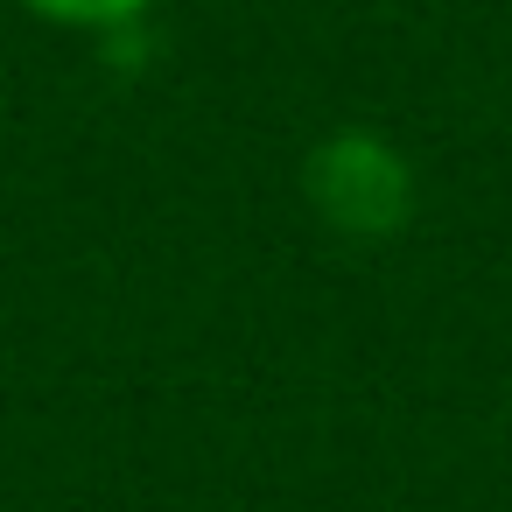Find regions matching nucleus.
Listing matches in <instances>:
<instances>
[{"label":"nucleus","mask_w":512,"mask_h":512,"mask_svg":"<svg viewBox=\"0 0 512 512\" xmlns=\"http://www.w3.org/2000/svg\"><path fill=\"white\" fill-rule=\"evenodd\" d=\"M302 190L316 204V218L344 239H393L414 211V169L393 141L365 134V127H344L330 134L309 169H302Z\"/></svg>","instance_id":"obj_1"},{"label":"nucleus","mask_w":512,"mask_h":512,"mask_svg":"<svg viewBox=\"0 0 512 512\" xmlns=\"http://www.w3.org/2000/svg\"><path fill=\"white\" fill-rule=\"evenodd\" d=\"M22 15L50 22V29H127L141 22L155 0H15Z\"/></svg>","instance_id":"obj_2"}]
</instances>
